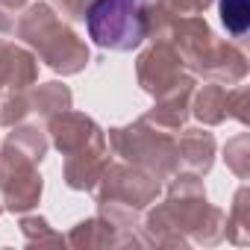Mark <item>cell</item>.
Wrapping results in <instances>:
<instances>
[{
	"label": "cell",
	"instance_id": "cell-1",
	"mask_svg": "<svg viewBox=\"0 0 250 250\" xmlns=\"http://www.w3.org/2000/svg\"><path fill=\"white\" fill-rule=\"evenodd\" d=\"M145 30L139 0H94L88 9V33L100 47L130 50L145 39Z\"/></svg>",
	"mask_w": 250,
	"mask_h": 250
},
{
	"label": "cell",
	"instance_id": "cell-2",
	"mask_svg": "<svg viewBox=\"0 0 250 250\" xmlns=\"http://www.w3.org/2000/svg\"><path fill=\"white\" fill-rule=\"evenodd\" d=\"M221 15H224V24L232 36H244V30L250 24L247 0H221Z\"/></svg>",
	"mask_w": 250,
	"mask_h": 250
}]
</instances>
